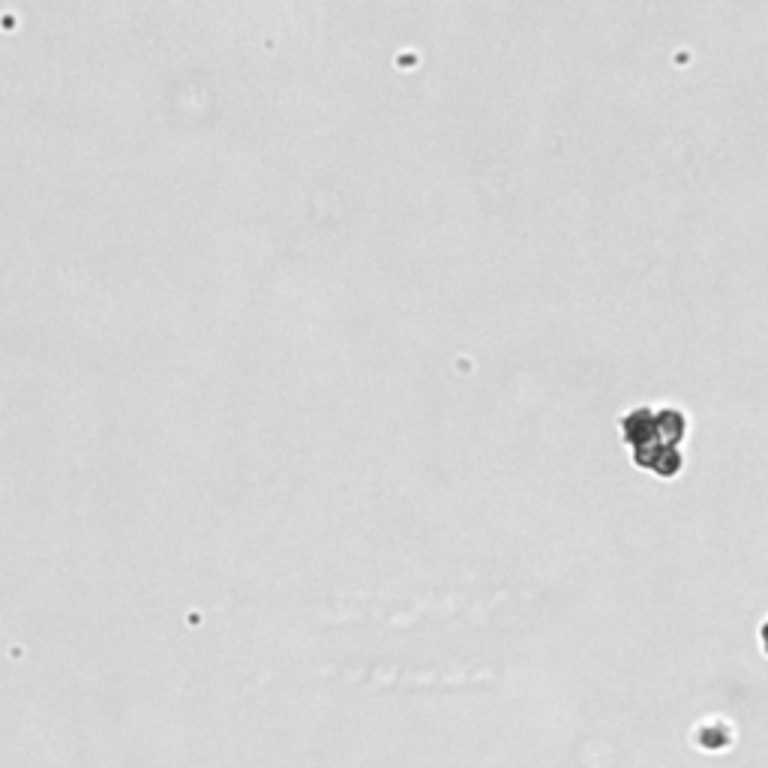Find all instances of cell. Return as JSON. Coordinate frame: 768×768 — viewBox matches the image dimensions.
Here are the masks:
<instances>
[]
</instances>
